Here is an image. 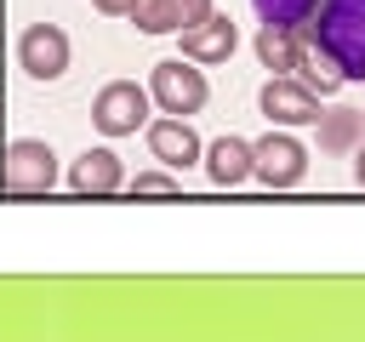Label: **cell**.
<instances>
[{
    "label": "cell",
    "mask_w": 365,
    "mask_h": 342,
    "mask_svg": "<svg viewBox=\"0 0 365 342\" xmlns=\"http://www.w3.org/2000/svg\"><path fill=\"white\" fill-rule=\"evenodd\" d=\"M125 188H131V194H182L177 171H165V165H160V171H137V177H131Z\"/></svg>",
    "instance_id": "17"
},
{
    "label": "cell",
    "mask_w": 365,
    "mask_h": 342,
    "mask_svg": "<svg viewBox=\"0 0 365 342\" xmlns=\"http://www.w3.org/2000/svg\"><path fill=\"white\" fill-rule=\"evenodd\" d=\"M68 188H74V194H91V200L120 194V188H125V165H120V154H114V148H86V154L68 165Z\"/></svg>",
    "instance_id": "11"
},
{
    "label": "cell",
    "mask_w": 365,
    "mask_h": 342,
    "mask_svg": "<svg viewBox=\"0 0 365 342\" xmlns=\"http://www.w3.org/2000/svg\"><path fill=\"white\" fill-rule=\"evenodd\" d=\"M331 6H354V11H365V0H331Z\"/></svg>",
    "instance_id": "20"
},
{
    "label": "cell",
    "mask_w": 365,
    "mask_h": 342,
    "mask_svg": "<svg viewBox=\"0 0 365 342\" xmlns=\"http://www.w3.org/2000/svg\"><path fill=\"white\" fill-rule=\"evenodd\" d=\"M359 108H336V114H319V148H331V154H342V148H354V137H359Z\"/></svg>",
    "instance_id": "15"
},
{
    "label": "cell",
    "mask_w": 365,
    "mask_h": 342,
    "mask_svg": "<svg viewBox=\"0 0 365 342\" xmlns=\"http://www.w3.org/2000/svg\"><path fill=\"white\" fill-rule=\"evenodd\" d=\"M359 120H365V108H359Z\"/></svg>",
    "instance_id": "21"
},
{
    "label": "cell",
    "mask_w": 365,
    "mask_h": 342,
    "mask_svg": "<svg viewBox=\"0 0 365 342\" xmlns=\"http://www.w3.org/2000/svg\"><path fill=\"white\" fill-rule=\"evenodd\" d=\"M308 34H314L336 63H342V74H348V80H365V11L319 0V11L308 17Z\"/></svg>",
    "instance_id": "2"
},
{
    "label": "cell",
    "mask_w": 365,
    "mask_h": 342,
    "mask_svg": "<svg viewBox=\"0 0 365 342\" xmlns=\"http://www.w3.org/2000/svg\"><path fill=\"white\" fill-rule=\"evenodd\" d=\"M57 188V154L40 137H11L0 154V194L6 200H40Z\"/></svg>",
    "instance_id": "1"
},
{
    "label": "cell",
    "mask_w": 365,
    "mask_h": 342,
    "mask_svg": "<svg viewBox=\"0 0 365 342\" xmlns=\"http://www.w3.org/2000/svg\"><path fill=\"white\" fill-rule=\"evenodd\" d=\"M308 91H319V97H331V91H342L348 86V74H342V63L308 34V23H302V46H297V68H291Z\"/></svg>",
    "instance_id": "12"
},
{
    "label": "cell",
    "mask_w": 365,
    "mask_h": 342,
    "mask_svg": "<svg viewBox=\"0 0 365 342\" xmlns=\"http://www.w3.org/2000/svg\"><path fill=\"white\" fill-rule=\"evenodd\" d=\"M217 11V0H137L131 6V23L143 34H177V28H194Z\"/></svg>",
    "instance_id": "10"
},
{
    "label": "cell",
    "mask_w": 365,
    "mask_h": 342,
    "mask_svg": "<svg viewBox=\"0 0 365 342\" xmlns=\"http://www.w3.org/2000/svg\"><path fill=\"white\" fill-rule=\"evenodd\" d=\"M68 57H74V46H68V34L57 28V23H29L23 34H17V68L29 74V80H63L68 74Z\"/></svg>",
    "instance_id": "6"
},
{
    "label": "cell",
    "mask_w": 365,
    "mask_h": 342,
    "mask_svg": "<svg viewBox=\"0 0 365 342\" xmlns=\"http://www.w3.org/2000/svg\"><path fill=\"white\" fill-rule=\"evenodd\" d=\"M148 97H154L160 114H182V120H188V114L205 108L211 86H205V68H200V63H188V57H165V63L148 68Z\"/></svg>",
    "instance_id": "4"
},
{
    "label": "cell",
    "mask_w": 365,
    "mask_h": 342,
    "mask_svg": "<svg viewBox=\"0 0 365 342\" xmlns=\"http://www.w3.org/2000/svg\"><path fill=\"white\" fill-rule=\"evenodd\" d=\"M257 108L268 114V125H285V131L319 125V91H308L297 74H274V80L257 91Z\"/></svg>",
    "instance_id": "7"
},
{
    "label": "cell",
    "mask_w": 365,
    "mask_h": 342,
    "mask_svg": "<svg viewBox=\"0 0 365 342\" xmlns=\"http://www.w3.org/2000/svg\"><path fill=\"white\" fill-rule=\"evenodd\" d=\"M251 46H257L262 68H274V74H291V68H297V46H302V23H297V28H285V23H262Z\"/></svg>",
    "instance_id": "14"
},
{
    "label": "cell",
    "mask_w": 365,
    "mask_h": 342,
    "mask_svg": "<svg viewBox=\"0 0 365 342\" xmlns=\"http://www.w3.org/2000/svg\"><path fill=\"white\" fill-rule=\"evenodd\" d=\"M177 57H188V63H228L234 57V46H240V28H234V17H222V11H211L205 23H194V28H177Z\"/></svg>",
    "instance_id": "9"
},
{
    "label": "cell",
    "mask_w": 365,
    "mask_h": 342,
    "mask_svg": "<svg viewBox=\"0 0 365 342\" xmlns=\"http://www.w3.org/2000/svg\"><path fill=\"white\" fill-rule=\"evenodd\" d=\"M91 6H97L103 17H131V6H137V0H91Z\"/></svg>",
    "instance_id": "18"
},
{
    "label": "cell",
    "mask_w": 365,
    "mask_h": 342,
    "mask_svg": "<svg viewBox=\"0 0 365 342\" xmlns=\"http://www.w3.org/2000/svg\"><path fill=\"white\" fill-rule=\"evenodd\" d=\"M143 137H148V154H154L165 171H188V165H200V154H205L200 131H194L182 114H160V120H148Z\"/></svg>",
    "instance_id": "8"
},
{
    "label": "cell",
    "mask_w": 365,
    "mask_h": 342,
    "mask_svg": "<svg viewBox=\"0 0 365 342\" xmlns=\"http://www.w3.org/2000/svg\"><path fill=\"white\" fill-rule=\"evenodd\" d=\"M200 165H205V177L217 182V188H240L245 177H251V142L245 137H217V142H205V154H200Z\"/></svg>",
    "instance_id": "13"
},
{
    "label": "cell",
    "mask_w": 365,
    "mask_h": 342,
    "mask_svg": "<svg viewBox=\"0 0 365 342\" xmlns=\"http://www.w3.org/2000/svg\"><path fill=\"white\" fill-rule=\"evenodd\" d=\"M354 182L365 188V148H354Z\"/></svg>",
    "instance_id": "19"
},
{
    "label": "cell",
    "mask_w": 365,
    "mask_h": 342,
    "mask_svg": "<svg viewBox=\"0 0 365 342\" xmlns=\"http://www.w3.org/2000/svg\"><path fill=\"white\" fill-rule=\"evenodd\" d=\"M251 177H257L262 188H274V194L297 188V182L308 177V148H302V137L285 131V125H268V137L251 142Z\"/></svg>",
    "instance_id": "3"
},
{
    "label": "cell",
    "mask_w": 365,
    "mask_h": 342,
    "mask_svg": "<svg viewBox=\"0 0 365 342\" xmlns=\"http://www.w3.org/2000/svg\"><path fill=\"white\" fill-rule=\"evenodd\" d=\"M251 6H257L262 23H285V28H297V23H308L319 11V0H251Z\"/></svg>",
    "instance_id": "16"
},
{
    "label": "cell",
    "mask_w": 365,
    "mask_h": 342,
    "mask_svg": "<svg viewBox=\"0 0 365 342\" xmlns=\"http://www.w3.org/2000/svg\"><path fill=\"white\" fill-rule=\"evenodd\" d=\"M148 108H154L148 86H137V80H108V86L97 91V103H91V125H97L103 137H137V131L148 125Z\"/></svg>",
    "instance_id": "5"
}]
</instances>
